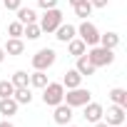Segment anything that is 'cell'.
<instances>
[{
  "label": "cell",
  "mask_w": 127,
  "mask_h": 127,
  "mask_svg": "<svg viewBox=\"0 0 127 127\" xmlns=\"http://www.w3.org/2000/svg\"><path fill=\"white\" fill-rule=\"evenodd\" d=\"M85 55H87V60L92 62L95 67H107V65L115 62V52L107 50V47H102V45H92V50L85 52Z\"/></svg>",
  "instance_id": "1"
},
{
  "label": "cell",
  "mask_w": 127,
  "mask_h": 127,
  "mask_svg": "<svg viewBox=\"0 0 127 127\" xmlns=\"http://www.w3.org/2000/svg\"><path fill=\"white\" fill-rule=\"evenodd\" d=\"M62 97H65V87H62V82H47L42 87V102L55 107L62 102Z\"/></svg>",
  "instance_id": "2"
},
{
  "label": "cell",
  "mask_w": 127,
  "mask_h": 127,
  "mask_svg": "<svg viewBox=\"0 0 127 127\" xmlns=\"http://www.w3.org/2000/svg\"><path fill=\"white\" fill-rule=\"evenodd\" d=\"M55 60H57V52L52 47H42L32 55V67L35 70H47V67L55 65Z\"/></svg>",
  "instance_id": "3"
},
{
  "label": "cell",
  "mask_w": 127,
  "mask_h": 127,
  "mask_svg": "<svg viewBox=\"0 0 127 127\" xmlns=\"http://www.w3.org/2000/svg\"><path fill=\"white\" fill-rule=\"evenodd\" d=\"M62 102L70 105V107H85V105L90 102V90H85V87H72V90L65 92Z\"/></svg>",
  "instance_id": "4"
},
{
  "label": "cell",
  "mask_w": 127,
  "mask_h": 127,
  "mask_svg": "<svg viewBox=\"0 0 127 127\" xmlns=\"http://www.w3.org/2000/svg\"><path fill=\"white\" fill-rule=\"evenodd\" d=\"M60 23H65V20H62V13L57 10V8H50V10H45V15L40 18V30L42 32H55L57 30V25Z\"/></svg>",
  "instance_id": "5"
},
{
  "label": "cell",
  "mask_w": 127,
  "mask_h": 127,
  "mask_svg": "<svg viewBox=\"0 0 127 127\" xmlns=\"http://www.w3.org/2000/svg\"><path fill=\"white\" fill-rule=\"evenodd\" d=\"M77 35H80V40H82L87 47H92V45H97V42H100V30H97L90 20H85V23L77 28Z\"/></svg>",
  "instance_id": "6"
},
{
  "label": "cell",
  "mask_w": 127,
  "mask_h": 127,
  "mask_svg": "<svg viewBox=\"0 0 127 127\" xmlns=\"http://www.w3.org/2000/svg\"><path fill=\"white\" fill-rule=\"evenodd\" d=\"M105 117V122L110 125V127H122L125 125V107H120V105H112L110 110H107V115H102Z\"/></svg>",
  "instance_id": "7"
},
{
  "label": "cell",
  "mask_w": 127,
  "mask_h": 127,
  "mask_svg": "<svg viewBox=\"0 0 127 127\" xmlns=\"http://www.w3.org/2000/svg\"><path fill=\"white\" fill-rule=\"evenodd\" d=\"M52 120L57 122V125H70V120H72V107L70 105H65V102H60V105H55V115H52Z\"/></svg>",
  "instance_id": "8"
},
{
  "label": "cell",
  "mask_w": 127,
  "mask_h": 127,
  "mask_svg": "<svg viewBox=\"0 0 127 127\" xmlns=\"http://www.w3.org/2000/svg\"><path fill=\"white\" fill-rule=\"evenodd\" d=\"M102 115H105V110H102V105H100V102H92V100H90V102L85 105L82 117H85L87 122H100V120H102Z\"/></svg>",
  "instance_id": "9"
},
{
  "label": "cell",
  "mask_w": 127,
  "mask_h": 127,
  "mask_svg": "<svg viewBox=\"0 0 127 127\" xmlns=\"http://www.w3.org/2000/svg\"><path fill=\"white\" fill-rule=\"evenodd\" d=\"M55 37H57L60 42H70L72 37H77V28L70 25V23H60L57 30H55Z\"/></svg>",
  "instance_id": "10"
},
{
  "label": "cell",
  "mask_w": 127,
  "mask_h": 127,
  "mask_svg": "<svg viewBox=\"0 0 127 127\" xmlns=\"http://www.w3.org/2000/svg\"><path fill=\"white\" fill-rule=\"evenodd\" d=\"M3 50H5V55H23L25 52V42L20 37H8V42L3 45Z\"/></svg>",
  "instance_id": "11"
},
{
  "label": "cell",
  "mask_w": 127,
  "mask_h": 127,
  "mask_svg": "<svg viewBox=\"0 0 127 127\" xmlns=\"http://www.w3.org/2000/svg\"><path fill=\"white\" fill-rule=\"evenodd\" d=\"M75 70H77L82 77H90V75H95V70H97V67L92 65L90 60H87V55H80V57H77V65H75Z\"/></svg>",
  "instance_id": "12"
},
{
  "label": "cell",
  "mask_w": 127,
  "mask_h": 127,
  "mask_svg": "<svg viewBox=\"0 0 127 127\" xmlns=\"http://www.w3.org/2000/svg\"><path fill=\"white\" fill-rule=\"evenodd\" d=\"M80 85H82V75H80L77 70H67L65 77H62V87H65V90H72V87H80Z\"/></svg>",
  "instance_id": "13"
},
{
  "label": "cell",
  "mask_w": 127,
  "mask_h": 127,
  "mask_svg": "<svg viewBox=\"0 0 127 127\" xmlns=\"http://www.w3.org/2000/svg\"><path fill=\"white\" fill-rule=\"evenodd\" d=\"M18 102L13 100V97H0V115L3 117H13L15 112H18Z\"/></svg>",
  "instance_id": "14"
},
{
  "label": "cell",
  "mask_w": 127,
  "mask_h": 127,
  "mask_svg": "<svg viewBox=\"0 0 127 127\" xmlns=\"http://www.w3.org/2000/svg\"><path fill=\"white\" fill-rule=\"evenodd\" d=\"M13 100H15L18 105H30V102H32V92H30V87H15Z\"/></svg>",
  "instance_id": "15"
},
{
  "label": "cell",
  "mask_w": 127,
  "mask_h": 127,
  "mask_svg": "<svg viewBox=\"0 0 127 127\" xmlns=\"http://www.w3.org/2000/svg\"><path fill=\"white\" fill-rule=\"evenodd\" d=\"M15 13H18V23H23V25H28V23H35V20H37V15H35V10H32V8H23V5H20Z\"/></svg>",
  "instance_id": "16"
},
{
  "label": "cell",
  "mask_w": 127,
  "mask_h": 127,
  "mask_svg": "<svg viewBox=\"0 0 127 127\" xmlns=\"http://www.w3.org/2000/svg\"><path fill=\"white\" fill-rule=\"evenodd\" d=\"M97 45H102V47H107V50H115L117 45H120V35L117 32H105V35H100V42Z\"/></svg>",
  "instance_id": "17"
},
{
  "label": "cell",
  "mask_w": 127,
  "mask_h": 127,
  "mask_svg": "<svg viewBox=\"0 0 127 127\" xmlns=\"http://www.w3.org/2000/svg\"><path fill=\"white\" fill-rule=\"evenodd\" d=\"M72 8H75V15H77L80 20H87V18L92 15V10H95V8L90 5V0H82V3H77V5H72Z\"/></svg>",
  "instance_id": "18"
},
{
  "label": "cell",
  "mask_w": 127,
  "mask_h": 127,
  "mask_svg": "<svg viewBox=\"0 0 127 127\" xmlns=\"http://www.w3.org/2000/svg\"><path fill=\"white\" fill-rule=\"evenodd\" d=\"M67 50H70V55L80 57V55H85V52H87V45H85L80 37H72V40L67 42Z\"/></svg>",
  "instance_id": "19"
},
{
  "label": "cell",
  "mask_w": 127,
  "mask_h": 127,
  "mask_svg": "<svg viewBox=\"0 0 127 127\" xmlns=\"http://www.w3.org/2000/svg\"><path fill=\"white\" fill-rule=\"evenodd\" d=\"M47 82H50V80H47L45 70H35V72L30 75V85H32V87H37V90H42V87H45Z\"/></svg>",
  "instance_id": "20"
},
{
  "label": "cell",
  "mask_w": 127,
  "mask_h": 127,
  "mask_svg": "<svg viewBox=\"0 0 127 127\" xmlns=\"http://www.w3.org/2000/svg\"><path fill=\"white\" fill-rule=\"evenodd\" d=\"M110 100H112L115 105H120V107H127V90H122V87L110 90Z\"/></svg>",
  "instance_id": "21"
},
{
  "label": "cell",
  "mask_w": 127,
  "mask_h": 127,
  "mask_svg": "<svg viewBox=\"0 0 127 127\" xmlns=\"http://www.w3.org/2000/svg\"><path fill=\"white\" fill-rule=\"evenodd\" d=\"M23 35H25L28 40H37V37L42 35V30H40V25H37V23H28V25L23 28Z\"/></svg>",
  "instance_id": "22"
},
{
  "label": "cell",
  "mask_w": 127,
  "mask_h": 127,
  "mask_svg": "<svg viewBox=\"0 0 127 127\" xmlns=\"http://www.w3.org/2000/svg\"><path fill=\"white\" fill-rule=\"evenodd\" d=\"M10 82H13L15 87H28V85H30V75H28L25 70H18V72L13 75V80H10Z\"/></svg>",
  "instance_id": "23"
},
{
  "label": "cell",
  "mask_w": 127,
  "mask_h": 127,
  "mask_svg": "<svg viewBox=\"0 0 127 127\" xmlns=\"http://www.w3.org/2000/svg\"><path fill=\"white\" fill-rule=\"evenodd\" d=\"M15 92V85L10 80H0V97H13Z\"/></svg>",
  "instance_id": "24"
},
{
  "label": "cell",
  "mask_w": 127,
  "mask_h": 127,
  "mask_svg": "<svg viewBox=\"0 0 127 127\" xmlns=\"http://www.w3.org/2000/svg\"><path fill=\"white\" fill-rule=\"evenodd\" d=\"M23 28H25V25L15 20V23L8 25V35H10V37H23Z\"/></svg>",
  "instance_id": "25"
},
{
  "label": "cell",
  "mask_w": 127,
  "mask_h": 127,
  "mask_svg": "<svg viewBox=\"0 0 127 127\" xmlns=\"http://www.w3.org/2000/svg\"><path fill=\"white\" fill-rule=\"evenodd\" d=\"M37 5L42 10H50V8H57V0H37Z\"/></svg>",
  "instance_id": "26"
},
{
  "label": "cell",
  "mask_w": 127,
  "mask_h": 127,
  "mask_svg": "<svg viewBox=\"0 0 127 127\" xmlns=\"http://www.w3.org/2000/svg\"><path fill=\"white\" fill-rule=\"evenodd\" d=\"M3 5H5L8 10H18V8H20V0H3Z\"/></svg>",
  "instance_id": "27"
},
{
  "label": "cell",
  "mask_w": 127,
  "mask_h": 127,
  "mask_svg": "<svg viewBox=\"0 0 127 127\" xmlns=\"http://www.w3.org/2000/svg\"><path fill=\"white\" fill-rule=\"evenodd\" d=\"M107 3H110V0H90L92 8H107Z\"/></svg>",
  "instance_id": "28"
},
{
  "label": "cell",
  "mask_w": 127,
  "mask_h": 127,
  "mask_svg": "<svg viewBox=\"0 0 127 127\" xmlns=\"http://www.w3.org/2000/svg\"><path fill=\"white\" fill-rule=\"evenodd\" d=\"M0 127H15V125H13V122H10V120H8V117H5V120H3V122H0Z\"/></svg>",
  "instance_id": "29"
},
{
  "label": "cell",
  "mask_w": 127,
  "mask_h": 127,
  "mask_svg": "<svg viewBox=\"0 0 127 127\" xmlns=\"http://www.w3.org/2000/svg\"><path fill=\"white\" fill-rule=\"evenodd\" d=\"M92 127H110V125H107L105 120H100V122H92Z\"/></svg>",
  "instance_id": "30"
},
{
  "label": "cell",
  "mask_w": 127,
  "mask_h": 127,
  "mask_svg": "<svg viewBox=\"0 0 127 127\" xmlns=\"http://www.w3.org/2000/svg\"><path fill=\"white\" fill-rule=\"evenodd\" d=\"M3 60H5V50H3V47H0V62H3Z\"/></svg>",
  "instance_id": "31"
},
{
  "label": "cell",
  "mask_w": 127,
  "mask_h": 127,
  "mask_svg": "<svg viewBox=\"0 0 127 127\" xmlns=\"http://www.w3.org/2000/svg\"><path fill=\"white\" fill-rule=\"evenodd\" d=\"M77 3H82V0H70V5H77Z\"/></svg>",
  "instance_id": "32"
},
{
  "label": "cell",
  "mask_w": 127,
  "mask_h": 127,
  "mask_svg": "<svg viewBox=\"0 0 127 127\" xmlns=\"http://www.w3.org/2000/svg\"><path fill=\"white\" fill-rule=\"evenodd\" d=\"M65 127H75V125H65Z\"/></svg>",
  "instance_id": "33"
}]
</instances>
